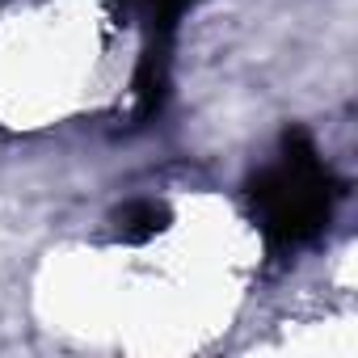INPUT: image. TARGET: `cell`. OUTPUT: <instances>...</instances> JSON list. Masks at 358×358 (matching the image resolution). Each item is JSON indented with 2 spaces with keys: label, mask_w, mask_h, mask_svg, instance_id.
<instances>
[{
  "label": "cell",
  "mask_w": 358,
  "mask_h": 358,
  "mask_svg": "<svg viewBox=\"0 0 358 358\" xmlns=\"http://www.w3.org/2000/svg\"><path fill=\"white\" fill-rule=\"evenodd\" d=\"M148 5H160V9H177V5H186V0H148Z\"/></svg>",
  "instance_id": "obj_2"
},
{
  "label": "cell",
  "mask_w": 358,
  "mask_h": 358,
  "mask_svg": "<svg viewBox=\"0 0 358 358\" xmlns=\"http://www.w3.org/2000/svg\"><path fill=\"white\" fill-rule=\"evenodd\" d=\"M257 203L266 211L270 232H278L282 241H303L308 232L320 228V220L329 215V190H324V169L316 164V156L291 152L274 173L262 177L257 186Z\"/></svg>",
  "instance_id": "obj_1"
}]
</instances>
